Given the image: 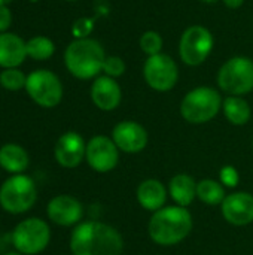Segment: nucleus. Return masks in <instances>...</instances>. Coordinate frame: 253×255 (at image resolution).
Masks as SVG:
<instances>
[{"label":"nucleus","instance_id":"nucleus-34","mask_svg":"<svg viewBox=\"0 0 253 255\" xmlns=\"http://www.w3.org/2000/svg\"><path fill=\"white\" fill-rule=\"evenodd\" d=\"M66 1H76V0H66Z\"/></svg>","mask_w":253,"mask_h":255},{"label":"nucleus","instance_id":"nucleus-27","mask_svg":"<svg viewBox=\"0 0 253 255\" xmlns=\"http://www.w3.org/2000/svg\"><path fill=\"white\" fill-rule=\"evenodd\" d=\"M94 30V21L91 18H79L72 25V33L75 39H85Z\"/></svg>","mask_w":253,"mask_h":255},{"label":"nucleus","instance_id":"nucleus-32","mask_svg":"<svg viewBox=\"0 0 253 255\" xmlns=\"http://www.w3.org/2000/svg\"><path fill=\"white\" fill-rule=\"evenodd\" d=\"M12 0H0V6H7Z\"/></svg>","mask_w":253,"mask_h":255},{"label":"nucleus","instance_id":"nucleus-11","mask_svg":"<svg viewBox=\"0 0 253 255\" xmlns=\"http://www.w3.org/2000/svg\"><path fill=\"white\" fill-rule=\"evenodd\" d=\"M85 160L92 170L98 173H107L118 166L119 149L107 136H94L86 143Z\"/></svg>","mask_w":253,"mask_h":255},{"label":"nucleus","instance_id":"nucleus-1","mask_svg":"<svg viewBox=\"0 0 253 255\" xmlns=\"http://www.w3.org/2000/svg\"><path fill=\"white\" fill-rule=\"evenodd\" d=\"M122 250V236L116 229L104 223H81L70 236L73 255H121Z\"/></svg>","mask_w":253,"mask_h":255},{"label":"nucleus","instance_id":"nucleus-4","mask_svg":"<svg viewBox=\"0 0 253 255\" xmlns=\"http://www.w3.org/2000/svg\"><path fill=\"white\" fill-rule=\"evenodd\" d=\"M222 97L212 87H197L185 94L180 103V114L191 124L212 121L222 109Z\"/></svg>","mask_w":253,"mask_h":255},{"label":"nucleus","instance_id":"nucleus-19","mask_svg":"<svg viewBox=\"0 0 253 255\" xmlns=\"http://www.w3.org/2000/svg\"><path fill=\"white\" fill-rule=\"evenodd\" d=\"M27 151L16 143H6L0 148V167L12 175H19L28 167Z\"/></svg>","mask_w":253,"mask_h":255},{"label":"nucleus","instance_id":"nucleus-26","mask_svg":"<svg viewBox=\"0 0 253 255\" xmlns=\"http://www.w3.org/2000/svg\"><path fill=\"white\" fill-rule=\"evenodd\" d=\"M125 61L118 57V55H107L104 63H103V72L106 76H110V78H119L125 73Z\"/></svg>","mask_w":253,"mask_h":255},{"label":"nucleus","instance_id":"nucleus-16","mask_svg":"<svg viewBox=\"0 0 253 255\" xmlns=\"http://www.w3.org/2000/svg\"><path fill=\"white\" fill-rule=\"evenodd\" d=\"M222 215L233 226H248L253 223V196L240 191L225 197L222 202Z\"/></svg>","mask_w":253,"mask_h":255},{"label":"nucleus","instance_id":"nucleus-31","mask_svg":"<svg viewBox=\"0 0 253 255\" xmlns=\"http://www.w3.org/2000/svg\"><path fill=\"white\" fill-rule=\"evenodd\" d=\"M200 1H203V3H207V4H213V3H218L219 0H200Z\"/></svg>","mask_w":253,"mask_h":255},{"label":"nucleus","instance_id":"nucleus-28","mask_svg":"<svg viewBox=\"0 0 253 255\" xmlns=\"http://www.w3.org/2000/svg\"><path fill=\"white\" fill-rule=\"evenodd\" d=\"M239 179H240V176H239V172H237L236 167H233V166H225V167L221 170V182H222L225 187H230V188L237 187Z\"/></svg>","mask_w":253,"mask_h":255},{"label":"nucleus","instance_id":"nucleus-10","mask_svg":"<svg viewBox=\"0 0 253 255\" xmlns=\"http://www.w3.org/2000/svg\"><path fill=\"white\" fill-rule=\"evenodd\" d=\"M143 78L152 90L158 93L170 91L179 81L177 63L163 52L151 55L143 64Z\"/></svg>","mask_w":253,"mask_h":255},{"label":"nucleus","instance_id":"nucleus-12","mask_svg":"<svg viewBox=\"0 0 253 255\" xmlns=\"http://www.w3.org/2000/svg\"><path fill=\"white\" fill-rule=\"evenodd\" d=\"M112 140L119 151L137 154L148 145V131L136 121H121L112 130Z\"/></svg>","mask_w":253,"mask_h":255},{"label":"nucleus","instance_id":"nucleus-5","mask_svg":"<svg viewBox=\"0 0 253 255\" xmlns=\"http://www.w3.org/2000/svg\"><path fill=\"white\" fill-rule=\"evenodd\" d=\"M219 88L230 96H245L253 91V61L249 57L236 55L227 60L216 76Z\"/></svg>","mask_w":253,"mask_h":255},{"label":"nucleus","instance_id":"nucleus-7","mask_svg":"<svg viewBox=\"0 0 253 255\" xmlns=\"http://www.w3.org/2000/svg\"><path fill=\"white\" fill-rule=\"evenodd\" d=\"M215 37L212 31L200 24L188 27L179 40V57L191 67L201 66L213 51Z\"/></svg>","mask_w":253,"mask_h":255},{"label":"nucleus","instance_id":"nucleus-25","mask_svg":"<svg viewBox=\"0 0 253 255\" xmlns=\"http://www.w3.org/2000/svg\"><path fill=\"white\" fill-rule=\"evenodd\" d=\"M25 82H27V76L18 69H4L0 73V85L4 90L9 91H18L21 88H25Z\"/></svg>","mask_w":253,"mask_h":255},{"label":"nucleus","instance_id":"nucleus-3","mask_svg":"<svg viewBox=\"0 0 253 255\" xmlns=\"http://www.w3.org/2000/svg\"><path fill=\"white\" fill-rule=\"evenodd\" d=\"M106 52L95 39H75L64 51V64L78 79H92L103 72Z\"/></svg>","mask_w":253,"mask_h":255},{"label":"nucleus","instance_id":"nucleus-2","mask_svg":"<svg viewBox=\"0 0 253 255\" xmlns=\"http://www.w3.org/2000/svg\"><path fill=\"white\" fill-rule=\"evenodd\" d=\"M151 239L161 247H173L182 242L192 230V217L186 208L164 206L154 212L149 226Z\"/></svg>","mask_w":253,"mask_h":255},{"label":"nucleus","instance_id":"nucleus-20","mask_svg":"<svg viewBox=\"0 0 253 255\" xmlns=\"http://www.w3.org/2000/svg\"><path fill=\"white\" fill-rule=\"evenodd\" d=\"M169 191L171 199L182 208H186L197 197V184L192 176L186 173H179L171 178Z\"/></svg>","mask_w":253,"mask_h":255},{"label":"nucleus","instance_id":"nucleus-22","mask_svg":"<svg viewBox=\"0 0 253 255\" xmlns=\"http://www.w3.org/2000/svg\"><path fill=\"white\" fill-rule=\"evenodd\" d=\"M197 197L206 205H222L227 196L219 182L213 179H203L197 184Z\"/></svg>","mask_w":253,"mask_h":255},{"label":"nucleus","instance_id":"nucleus-15","mask_svg":"<svg viewBox=\"0 0 253 255\" xmlns=\"http://www.w3.org/2000/svg\"><path fill=\"white\" fill-rule=\"evenodd\" d=\"M91 100L100 111H115L122 100L121 85L115 78L106 75L97 76L91 85Z\"/></svg>","mask_w":253,"mask_h":255},{"label":"nucleus","instance_id":"nucleus-9","mask_svg":"<svg viewBox=\"0 0 253 255\" xmlns=\"http://www.w3.org/2000/svg\"><path fill=\"white\" fill-rule=\"evenodd\" d=\"M25 91L30 99L42 108H55L63 99V84L60 78L46 69H39L27 76Z\"/></svg>","mask_w":253,"mask_h":255},{"label":"nucleus","instance_id":"nucleus-14","mask_svg":"<svg viewBox=\"0 0 253 255\" xmlns=\"http://www.w3.org/2000/svg\"><path fill=\"white\" fill-rule=\"evenodd\" d=\"M48 217L52 223L63 226V227H70L78 224L82 217H84V206L82 203L67 194L55 196L51 199L46 208Z\"/></svg>","mask_w":253,"mask_h":255},{"label":"nucleus","instance_id":"nucleus-29","mask_svg":"<svg viewBox=\"0 0 253 255\" xmlns=\"http://www.w3.org/2000/svg\"><path fill=\"white\" fill-rule=\"evenodd\" d=\"M12 24V15L7 6H0V33H4Z\"/></svg>","mask_w":253,"mask_h":255},{"label":"nucleus","instance_id":"nucleus-30","mask_svg":"<svg viewBox=\"0 0 253 255\" xmlns=\"http://www.w3.org/2000/svg\"><path fill=\"white\" fill-rule=\"evenodd\" d=\"M222 1H224V4H225L227 7H230V9H239V7H242L243 3H245V0H222Z\"/></svg>","mask_w":253,"mask_h":255},{"label":"nucleus","instance_id":"nucleus-33","mask_svg":"<svg viewBox=\"0 0 253 255\" xmlns=\"http://www.w3.org/2000/svg\"><path fill=\"white\" fill-rule=\"evenodd\" d=\"M4 255H22L21 253H7V254H4Z\"/></svg>","mask_w":253,"mask_h":255},{"label":"nucleus","instance_id":"nucleus-17","mask_svg":"<svg viewBox=\"0 0 253 255\" xmlns=\"http://www.w3.org/2000/svg\"><path fill=\"white\" fill-rule=\"evenodd\" d=\"M27 57L25 42L15 33H0V67L13 69Z\"/></svg>","mask_w":253,"mask_h":255},{"label":"nucleus","instance_id":"nucleus-23","mask_svg":"<svg viewBox=\"0 0 253 255\" xmlns=\"http://www.w3.org/2000/svg\"><path fill=\"white\" fill-rule=\"evenodd\" d=\"M27 48V57H31L37 61L49 60L55 52L54 42L46 36H34L30 40L25 42Z\"/></svg>","mask_w":253,"mask_h":255},{"label":"nucleus","instance_id":"nucleus-8","mask_svg":"<svg viewBox=\"0 0 253 255\" xmlns=\"http://www.w3.org/2000/svg\"><path fill=\"white\" fill-rule=\"evenodd\" d=\"M51 241L49 226L40 218L21 221L12 232V244L18 253L24 255L40 254Z\"/></svg>","mask_w":253,"mask_h":255},{"label":"nucleus","instance_id":"nucleus-18","mask_svg":"<svg viewBox=\"0 0 253 255\" xmlns=\"http://www.w3.org/2000/svg\"><path fill=\"white\" fill-rule=\"evenodd\" d=\"M137 200L143 209L157 212L166 205L167 190L158 179H146L137 188Z\"/></svg>","mask_w":253,"mask_h":255},{"label":"nucleus","instance_id":"nucleus-21","mask_svg":"<svg viewBox=\"0 0 253 255\" xmlns=\"http://www.w3.org/2000/svg\"><path fill=\"white\" fill-rule=\"evenodd\" d=\"M222 111L225 118L233 126H245L252 117V109L249 103L240 96H228L222 102Z\"/></svg>","mask_w":253,"mask_h":255},{"label":"nucleus","instance_id":"nucleus-13","mask_svg":"<svg viewBox=\"0 0 253 255\" xmlns=\"http://www.w3.org/2000/svg\"><path fill=\"white\" fill-rule=\"evenodd\" d=\"M85 152H86L85 140L76 131H67L61 134L54 149L57 163L67 169H73L79 166L85 158Z\"/></svg>","mask_w":253,"mask_h":255},{"label":"nucleus","instance_id":"nucleus-24","mask_svg":"<svg viewBox=\"0 0 253 255\" xmlns=\"http://www.w3.org/2000/svg\"><path fill=\"white\" fill-rule=\"evenodd\" d=\"M139 46L142 49L143 54H146L148 57L151 55H157L161 52L163 46H164V40L161 37V34L155 30H148L145 31L140 39H139Z\"/></svg>","mask_w":253,"mask_h":255},{"label":"nucleus","instance_id":"nucleus-6","mask_svg":"<svg viewBox=\"0 0 253 255\" xmlns=\"http://www.w3.org/2000/svg\"><path fill=\"white\" fill-rule=\"evenodd\" d=\"M37 190L34 181L27 175H12L0 187V206L13 215L24 214L36 203Z\"/></svg>","mask_w":253,"mask_h":255}]
</instances>
